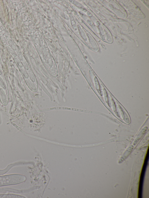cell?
Masks as SVG:
<instances>
[{"mask_svg":"<svg viewBox=\"0 0 149 198\" xmlns=\"http://www.w3.org/2000/svg\"><path fill=\"white\" fill-rule=\"evenodd\" d=\"M26 177L19 174H12L0 176V187L18 184L24 182Z\"/></svg>","mask_w":149,"mask_h":198,"instance_id":"1","label":"cell"},{"mask_svg":"<svg viewBox=\"0 0 149 198\" xmlns=\"http://www.w3.org/2000/svg\"><path fill=\"white\" fill-rule=\"evenodd\" d=\"M21 195L10 194H0V198H23Z\"/></svg>","mask_w":149,"mask_h":198,"instance_id":"2","label":"cell"}]
</instances>
